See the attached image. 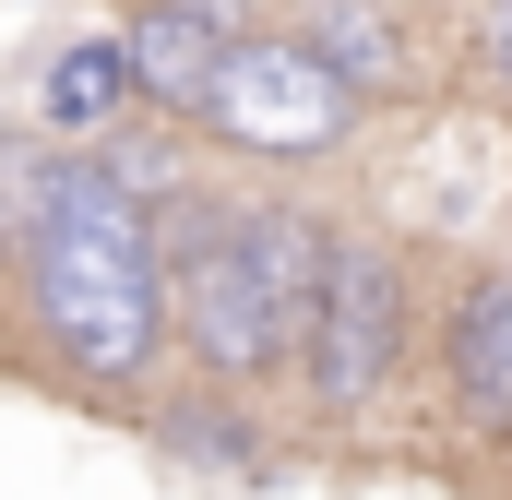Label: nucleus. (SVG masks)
I'll use <instances>...</instances> for the list:
<instances>
[{"label": "nucleus", "instance_id": "obj_1", "mask_svg": "<svg viewBox=\"0 0 512 500\" xmlns=\"http://www.w3.org/2000/svg\"><path fill=\"white\" fill-rule=\"evenodd\" d=\"M24 310L60 346V370L84 381H143L167 346V286H155V215L120 167L96 155H48L24 179Z\"/></svg>", "mask_w": 512, "mask_h": 500}, {"label": "nucleus", "instance_id": "obj_2", "mask_svg": "<svg viewBox=\"0 0 512 500\" xmlns=\"http://www.w3.org/2000/svg\"><path fill=\"white\" fill-rule=\"evenodd\" d=\"M322 239L286 203H179L155 227V286L179 346L215 381H262L274 358L310 346V298H322Z\"/></svg>", "mask_w": 512, "mask_h": 500}, {"label": "nucleus", "instance_id": "obj_3", "mask_svg": "<svg viewBox=\"0 0 512 500\" xmlns=\"http://www.w3.org/2000/svg\"><path fill=\"white\" fill-rule=\"evenodd\" d=\"M358 84L346 72H322L298 36H239L227 60H215V84H203V131L227 143V155H251V167H310V155H334L346 131H358Z\"/></svg>", "mask_w": 512, "mask_h": 500}, {"label": "nucleus", "instance_id": "obj_4", "mask_svg": "<svg viewBox=\"0 0 512 500\" xmlns=\"http://www.w3.org/2000/svg\"><path fill=\"white\" fill-rule=\"evenodd\" d=\"M310 393L358 417L405 358V262L382 239H322V298H310Z\"/></svg>", "mask_w": 512, "mask_h": 500}, {"label": "nucleus", "instance_id": "obj_5", "mask_svg": "<svg viewBox=\"0 0 512 500\" xmlns=\"http://www.w3.org/2000/svg\"><path fill=\"white\" fill-rule=\"evenodd\" d=\"M227 48H239V36H215V24H203V12H179V0H143V12L120 24L131 96H143V108H167V120H179V108L203 120V84H215V60H227Z\"/></svg>", "mask_w": 512, "mask_h": 500}, {"label": "nucleus", "instance_id": "obj_6", "mask_svg": "<svg viewBox=\"0 0 512 500\" xmlns=\"http://www.w3.org/2000/svg\"><path fill=\"white\" fill-rule=\"evenodd\" d=\"M441 358H453V405H465V429H477V441H512V286H477V298L453 310Z\"/></svg>", "mask_w": 512, "mask_h": 500}, {"label": "nucleus", "instance_id": "obj_7", "mask_svg": "<svg viewBox=\"0 0 512 500\" xmlns=\"http://www.w3.org/2000/svg\"><path fill=\"white\" fill-rule=\"evenodd\" d=\"M131 108V72H120V36H72L60 60H48V84H36V120L60 131V143H84V131H108Z\"/></svg>", "mask_w": 512, "mask_h": 500}, {"label": "nucleus", "instance_id": "obj_8", "mask_svg": "<svg viewBox=\"0 0 512 500\" xmlns=\"http://www.w3.org/2000/svg\"><path fill=\"white\" fill-rule=\"evenodd\" d=\"M298 48H310L322 72H346V84H358V72H370V84H393V72H405V60H393V12H370V0H322Z\"/></svg>", "mask_w": 512, "mask_h": 500}, {"label": "nucleus", "instance_id": "obj_9", "mask_svg": "<svg viewBox=\"0 0 512 500\" xmlns=\"http://www.w3.org/2000/svg\"><path fill=\"white\" fill-rule=\"evenodd\" d=\"M489 72H501V84H512V0H501V12H489Z\"/></svg>", "mask_w": 512, "mask_h": 500}, {"label": "nucleus", "instance_id": "obj_10", "mask_svg": "<svg viewBox=\"0 0 512 500\" xmlns=\"http://www.w3.org/2000/svg\"><path fill=\"white\" fill-rule=\"evenodd\" d=\"M0 262H12V215H0Z\"/></svg>", "mask_w": 512, "mask_h": 500}]
</instances>
